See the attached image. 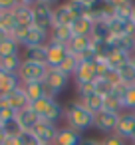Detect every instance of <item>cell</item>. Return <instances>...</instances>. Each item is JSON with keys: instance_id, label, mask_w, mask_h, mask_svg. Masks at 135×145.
I'll return each instance as SVG.
<instances>
[{"instance_id": "1", "label": "cell", "mask_w": 135, "mask_h": 145, "mask_svg": "<svg viewBox=\"0 0 135 145\" xmlns=\"http://www.w3.org/2000/svg\"><path fill=\"white\" fill-rule=\"evenodd\" d=\"M64 119H66L68 127H72V129L83 133V131H87L89 127H93L95 115H93L91 111H87L85 105H83L80 99H72V101L64 107Z\"/></svg>"}, {"instance_id": "2", "label": "cell", "mask_w": 135, "mask_h": 145, "mask_svg": "<svg viewBox=\"0 0 135 145\" xmlns=\"http://www.w3.org/2000/svg\"><path fill=\"white\" fill-rule=\"evenodd\" d=\"M54 8H56V4L52 2V0H36V2H32L34 26H38L40 30L52 34V30H54V22H52Z\"/></svg>"}, {"instance_id": "3", "label": "cell", "mask_w": 135, "mask_h": 145, "mask_svg": "<svg viewBox=\"0 0 135 145\" xmlns=\"http://www.w3.org/2000/svg\"><path fill=\"white\" fill-rule=\"evenodd\" d=\"M48 66L44 64H32V62H22L20 66V72H18V78L22 84H38V82H44L46 80V74H48Z\"/></svg>"}, {"instance_id": "4", "label": "cell", "mask_w": 135, "mask_h": 145, "mask_svg": "<svg viewBox=\"0 0 135 145\" xmlns=\"http://www.w3.org/2000/svg\"><path fill=\"white\" fill-rule=\"evenodd\" d=\"M115 135H119L125 141L135 139V113L133 111H123L117 119V127H115Z\"/></svg>"}, {"instance_id": "5", "label": "cell", "mask_w": 135, "mask_h": 145, "mask_svg": "<svg viewBox=\"0 0 135 145\" xmlns=\"http://www.w3.org/2000/svg\"><path fill=\"white\" fill-rule=\"evenodd\" d=\"M48 40H50V34L48 32H44V30H40L38 26H30V28H26V32H24V36H22V40H20V46L22 48H32V46H44V44H48Z\"/></svg>"}, {"instance_id": "6", "label": "cell", "mask_w": 135, "mask_h": 145, "mask_svg": "<svg viewBox=\"0 0 135 145\" xmlns=\"http://www.w3.org/2000/svg\"><path fill=\"white\" fill-rule=\"evenodd\" d=\"M46 48H48V62H46V66H48L50 70H56V68L70 56L68 46H62V44H56V42H48Z\"/></svg>"}, {"instance_id": "7", "label": "cell", "mask_w": 135, "mask_h": 145, "mask_svg": "<svg viewBox=\"0 0 135 145\" xmlns=\"http://www.w3.org/2000/svg\"><path fill=\"white\" fill-rule=\"evenodd\" d=\"M117 119H119V115L109 113V111H101V113L95 115V119H93V127H95L99 133H103V135H111V133H115Z\"/></svg>"}, {"instance_id": "8", "label": "cell", "mask_w": 135, "mask_h": 145, "mask_svg": "<svg viewBox=\"0 0 135 145\" xmlns=\"http://www.w3.org/2000/svg\"><path fill=\"white\" fill-rule=\"evenodd\" d=\"M14 20H16V26H20V28H30L34 24V12H32V2L30 0H24V2L16 4Z\"/></svg>"}, {"instance_id": "9", "label": "cell", "mask_w": 135, "mask_h": 145, "mask_svg": "<svg viewBox=\"0 0 135 145\" xmlns=\"http://www.w3.org/2000/svg\"><path fill=\"white\" fill-rule=\"evenodd\" d=\"M58 125H54V123H48V121H40L32 131H34V135L38 137V141H40V145H54V141H56V135H58Z\"/></svg>"}, {"instance_id": "10", "label": "cell", "mask_w": 135, "mask_h": 145, "mask_svg": "<svg viewBox=\"0 0 135 145\" xmlns=\"http://www.w3.org/2000/svg\"><path fill=\"white\" fill-rule=\"evenodd\" d=\"M22 62H32V64H44L48 62V48L44 46H32V48H22L20 52Z\"/></svg>"}, {"instance_id": "11", "label": "cell", "mask_w": 135, "mask_h": 145, "mask_svg": "<svg viewBox=\"0 0 135 145\" xmlns=\"http://www.w3.org/2000/svg\"><path fill=\"white\" fill-rule=\"evenodd\" d=\"M82 141H83L82 133L66 125V127H60L58 129V135H56L54 145H82Z\"/></svg>"}, {"instance_id": "12", "label": "cell", "mask_w": 135, "mask_h": 145, "mask_svg": "<svg viewBox=\"0 0 135 145\" xmlns=\"http://www.w3.org/2000/svg\"><path fill=\"white\" fill-rule=\"evenodd\" d=\"M74 20H76V16L72 14V10L68 8V4H56V8L52 12L54 28H58V26H72Z\"/></svg>"}, {"instance_id": "13", "label": "cell", "mask_w": 135, "mask_h": 145, "mask_svg": "<svg viewBox=\"0 0 135 145\" xmlns=\"http://www.w3.org/2000/svg\"><path fill=\"white\" fill-rule=\"evenodd\" d=\"M0 99H4L16 113L18 111H22L24 107H28L30 105V101H28V97L24 95V91H22V86L18 88V89H14V91H10V93H6V95H0Z\"/></svg>"}, {"instance_id": "14", "label": "cell", "mask_w": 135, "mask_h": 145, "mask_svg": "<svg viewBox=\"0 0 135 145\" xmlns=\"http://www.w3.org/2000/svg\"><path fill=\"white\" fill-rule=\"evenodd\" d=\"M97 80V74H95V66L93 64H85V62H80L76 74H74V82L76 86L78 84H93Z\"/></svg>"}, {"instance_id": "15", "label": "cell", "mask_w": 135, "mask_h": 145, "mask_svg": "<svg viewBox=\"0 0 135 145\" xmlns=\"http://www.w3.org/2000/svg\"><path fill=\"white\" fill-rule=\"evenodd\" d=\"M68 82H70V78H68V76H64L60 70H48L46 80H44V84H46L50 89H54L56 93H60V91L68 86Z\"/></svg>"}, {"instance_id": "16", "label": "cell", "mask_w": 135, "mask_h": 145, "mask_svg": "<svg viewBox=\"0 0 135 145\" xmlns=\"http://www.w3.org/2000/svg\"><path fill=\"white\" fill-rule=\"evenodd\" d=\"M16 119L20 121V125L24 127V131H32V129L42 121V119H40V115H38L30 105H28V107H24L22 111H18V113H16Z\"/></svg>"}, {"instance_id": "17", "label": "cell", "mask_w": 135, "mask_h": 145, "mask_svg": "<svg viewBox=\"0 0 135 145\" xmlns=\"http://www.w3.org/2000/svg\"><path fill=\"white\" fill-rule=\"evenodd\" d=\"M89 46H91V36H74L72 42H70V46H68V50H70L72 56L80 58Z\"/></svg>"}, {"instance_id": "18", "label": "cell", "mask_w": 135, "mask_h": 145, "mask_svg": "<svg viewBox=\"0 0 135 145\" xmlns=\"http://www.w3.org/2000/svg\"><path fill=\"white\" fill-rule=\"evenodd\" d=\"M72 38H74V34H72V28L70 26H58V28L52 30L48 42H56V44H62V46H70Z\"/></svg>"}, {"instance_id": "19", "label": "cell", "mask_w": 135, "mask_h": 145, "mask_svg": "<svg viewBox=\"0 0 135 145\" xmlns=\"http://www.w3.org/2000/svg\"><path fill=\"white\" fill-rule=\"evenodd\" d=\"M113 2V16L119 18V20H131V14H133V6L127 0H111Z\"/></svg>"}, {"instance_id": "20", "label": "cell", "mask_w": 135, "mask_h": 145, "mask_svg": "<svg viewBox=\"0 0 135 145\" xmlns=\"http://www.w3.org/2000/svg\"><path fill=\"white\" fill-rule=\"evenodd\" d=\"M74 36H91V28H93V20L83 16V18H76L74 24L70 26Z\"/></svg>"}, {"instance_id": "21", "label": "cell", "mask_w": 135, "mask_h": 145, "mask_svg": "<svg viewBox=\"0 0 135 145\" xmlns=\"http://www.w3.org/2000/svg\"><path fill=\"white\" fill-rule=\"evenodd\" d=\"M131 56H133V54L123 52V50H111L109 56H107V62H109V66H111L113 70H121L125 64L131 62Z\"/></svg>"}, {"instance_id": "22", "label": "cell", "mask_w": 135, "mask_h": 145, "mask_svg": "<svg viewBox=\"0 0 135 145\" xmlns=\"http://www.w3.org/2000/svg\"><path fill=\"white\" fill-rule=\"evenodd\" d=\"M78 99H80V101L85 105V109L91 111L93 115H97V113L103 111V97L97 95V93H89V95H85V97H78Z\"/></svg>"}, {"instance_id": "23", "label": "cell", "mask_w": 135, "mask_h": 145, "mask_svg": "<svg viewBox=\"0 0 135 145\" xmlns=\"http://www.w3.org/2000/svg\"><path fill=\"white\" fill-rule=\"evenodd\" d=\"M68 8L72 10V14L76 18H83L87 16L89 18V8H91V0H70V2H66Z\"/></svg>"}, {"instance_id": "24", "label": "cell", "mask_w": 135, "mask_h": 145, "mask_svg": "<svg viewBox=\"0 0 135 145\" xmlns=\"http://www.w3.org/2000/svg\"><path fill=\"white\" fill-rule=\"evenodd\" d=\"M22 52V46L14 40V38H4L2 42H0V60L2 58H8V56H16Z\"/></svg>"}, {"instance_id": "25", "label": "cell", "mask_w": 135, "mask_h": 145, "mask_svg": "<svg viewBox=\"0 0 135 145\" xmlns=\"http://www.w3.org/2000/svg\"><path fill=\"white\" fill-rule=\"evenodd\" d=\"M20 66H22V56L20 54L8 56V58L0 60V70H2L4 74H18L20 72Z\"/></svg>"}, {"instance_id": "26", "label": "cell", "mask_w": 135, "mask_h": 145, "mask_svg": "<svg viewBox=\"0 0 135 145\" xmlns=\"http://www.w3.org/2000/svg\"><path fill=\"white\" fill-rule=\"evenodd\" d=\"M62 117H64V105H62L58 99H54V101H52V105H50V109L44 113L42 121H48V123L58 125V121H60Z\"/></svg>"}, {"instance_id": "27", "label": "cell", "mask_w": 135, "mask_h": 145, "mask_svg": "<svg viewBox=\"0 0 135 145\" xmlns=\"http://www.w3.org/2000/svg\"><path fill=\"white\" fill-rule=\"evenodd\" d=\"M22 91L28 97V101L32 103L36 99L44 97V82H38V84H22Z\"/></svg>"}, {"instance_id": "28", "label": "cell", "mask_w": 135, "mask_h": 145, "mask_svg": "<svg viewBox=\"0 0 135 145\" xmlns=\"http://www.w3.org/2000/svg\"><path fill=\"white\" fill-rule=\"evenodd\" d=\"M109 38H111V32H109V28H107V22H105V20L93 22V28H91V40L109 42Z\"/></svg>"}, {"instance_id": "29", "label": "cell", "mask_w": 135, "mask_h": 145, "mask_svg": "<svg viewBox=\"0 0 135 145\" xmlns=\"http://www.w3.org/2000/svg\"><path fill=\"white\" fill-rule=\"evenodd\" d=\"M2 133H4V137H20L24 133V127L20 125V121L16 117H12L6 123H2Z\"/></svg>"}, {"instance_id": "30", "label": "cell", "mask_w": 135, "mask_h": 145, "mask_svg": "<svg viewBox=\"0 0 135 145\" xmlns=\"http://www.w3.org/2000/svg\"><path fill=\"white\" fill-rule=\"evenodd\" d=\"M78 66H80V60H78L76 56H72V54H70V56H68V58H66V60L56 68V70H60V72H62L64 76H68V78H70V76L74 78V74H76V70H78Z\"/></svg>"}, {"instance_id": "31", "label": "cell", "mask_w": 135, "mask_h": 145, "mask_svg": "<svg viewBox=\"0 0 135 145\" xmlns=\"http://www.w3.org/2000/svg\"><path fill=\"white\" fill-rule=\"evenodd\" d=\"M103 111L121 115V113H123V105H121V101H119L115 95H107V97H103Z\"/></svg>"}, {"instance_id": "32", "label": "cell", "mask_w": 135, "mask_h": 145, "mask_svg": "<svg viewBox=\"0 0 135 145\" xmlns=\"http://www.w3.org/2000/svg\"><path fill=\"white\" fill-rule=\"evenodd\" d=\"M113 88L115 86H111L107 80H103V78H97L95 82H93V91L97 93V95H101V97H107V95H111L113 93Z\"/></svg>"}, {"instance_id": "33", "label": "cell", "mask_w": 135, "mask_h": 145, "mask_svg": "<svg viewBox=\"0 0 135 145\" xmlns=\"http://www.w3.org/2000/svg\"><path fill=\"white\" fill-rule=\"evenodd\" d=\"M0 28L6 34H10L16 28V20H14V12H0Z\"/></svg>"}, {"instance_id": "34", "label": "cell", "mask_w": 135, "mask_h": 145, "mask_svg": "<svg viewBox=\"0 0 135 145\" xmlns=\"http://www.w3.org/2000/svg\"><path fill=\"white\" fill-rule=\"evenodd\" d=\"M119 78H121V82L123 84H127V86H131L133 84V80H135V66L129 62V64H125L121 70H119Z\"/></svg>"}, {"instance_id": "35", "label": "cell", "mask_w": 135, "mask_h": 145, "mask_svg": "<svg viewBox=\"0 0 135 145\" xmlns=\"http://www.w3.org/2000/svg\"><path fill=\"white\" fill-rule=\"evenodd\" d=\"M121 105L127 111H133L135 109V86H129L127 88V91H125V95L121 99Z\"/></svg>"}, {"instance_id": "36", "label": "cell", "mask_w": 135, "mask_h": 145, "mask_svg": "<svg viewBox=\"0 0 135 145\" xmlns=\"http://www.w3.org/2000/svg\"><path fill=\"white\" fill-rule=\"evenodd\" d=\"M12 117H16V111H14L4 99H0V125L6 123V121L12 119Z\"/></svg>"}, {"instance_id": "37", "label": "cell", "mask_w": 135, "mask_h": 145, "mask_svg": "<svg viewBox=\"0 0 135 145\" xmlns=\"http://www.w3.org/2000/svg\"><path fill=\"white\" fill-rule=\"evenodd\" d=\"M99 143H101V145H127V141H125V139H121V137H119V135H115V133L105 135Z\"/></svg>"}, {"instance_id": "38", "label": "cell", "mask_w": 135, "mask_h": 145, "mask_svg": "<svg viewBox=\"0 0 135 145\" xmlns=\"http://www.w3.org/2000/svg\"><path fill=\"white\" fill-rule=\"evenodd\" d=\"M103 80H107L111 86H119V84H123V82H121V78H119V70H113V68H109V70H107V74L103 76Z\"/></svg>"}, {"instance_id": "39", "label": "cell", "mask_w": 135, "mask_h": 145, "mask_svg": "<svg viewBox=\"0 0 135 145\" xmlns=\"http://www.w3.org/2000/svg\"><path fill=\"white\" fill-rule=\"evenodd\" d=\"M20 141H22V145H40L38 137L34 135V131H24L20 135Z\"/></svg>"}, {"instance_id": "40", "label": "cell", "mask_w": 135, "mask_h": 145, "mask_svg": "<svg viewBox=\"0 0 135 145\" xmlns=\"http://www.w3.org/2000/svg\"><path fill=\"white\" fill-rule=\"evenodd\" d=\"M16 4V0H0V12H14Z\"/></svg>"}, {"instance_id": "41", "label": "cell", "mask_w": 135, "mask_h": 145, "mask_svg": "<svg viewBox=\"0 0 135 145\" xmlns=\"http://www.w3.org/2000/svg\"><path fill=\"white\" fill-rule=\"evenodd\" d=\"M2 145H22V141H20V137H4Z\"/></svg>"}, {"instance_id": "42", "label": "cell", "mask_w": 135, "mask_h": 145, "mask_svg": "<svg viewBox=\"0 0 135 145\" xmlns=\"http://www.w3.org/2000/svg\"><path fill=\"white\" fill-rule=\"evenodd\" d=\"M82 145H101L99 141H95V139H83L82 141Z\"/></svg>"}, {"instance_id": "43", "label": "cell", "mask_w": 135, "mask_h": 145, "mask_svg": "<svg viewBox=\"0 0 135 145\" xmlns=\"http://www.w3.org/2000/svg\"><path fill=\"white\" fill-rule=\"evenodd\" d=\"M4 38H8V34H6V32H4V30H2V28H0V42H2V40H4Z\"/></svg>"}, {"instance_id": "44", "label": "cell", "mask_w": 135, "mask_h": 145, "mask_svg": "<svg viewBox=\"0 0 135 145\" xmlns=\"http://www.w3.org/2000/svg\"><path fill=\"white\" fill-rule=\"evenodd\" d=\"M131 22H133V26H135V6H133V14H131Z\"/></svg>"}, {"instance_id": "45", "label": "cell", "mask_w": 135, "mask_h": 145, "mask_svg": "<svg viewBox=\"0 0 135 145\" xmlns=\"http://www.w3.org/2000/svg\"><path fill=\"white\" fill-rule=\"evenodd\" d=\"M4 139V133H2V125H0V141Z\"/></svg>"}, {"instance_id": "46", "label": "cell", "mask_w": 135, "mask_h": 145, "mask_svg": "<svg viewBox=\"0 0 135 145\" xmlns=\"http://www.w3.org/2000/svg\"><path fill=\"white\" fill-rule=\"evenodd\" d=\"M131 64L135 66V52H133V56H131Z\"/></svg>"}, {"instance_id": "47", "label": "cell", "mask_w": 135, "mask_h": 145, "mask_svg": "<svg viewBox=\"0 0 135 145\" xmlns=\"http://www.w3.org/2000/svg\"><path fill=\"white\" fill-rule=\"evenodd\" d=\"M129 145H135V139H131V141H129Z\"/></svg>"}, {"instance_id": "48", "label": "cell", "mask_w": 135, "mask_h": 145, "mask_svg": "<svg viewBox=\"0 0 135 145\" xmlns=\"http://www.w3.org/2000/svg\"><path fill=\"white\" fill-rule=\"evenodd\" d=\"M131 86H135V80H133V84H131Z\"/></svg>"}, {"instance_id": "49", "label": "cell", "mask_w": 135, "mask_h": 145, "mask_svg": "<svg viewBox=\"0 0 135 145\" xmlns=\"http://www.w3.org/2000/svg\"><path fill=\"white\" fill-rule=\"evenodd\" d=\"M2 141H4V139H2ZM2 141H0V145H2Z\"/></svg>"}, {"instance_id": "50", "label": "cell", "mask_w": 135, "mask_h": 145, "mask_svg": "<svg viewBox=\"0 0 135 145\" xmlns=\"http://www.w3.org/2000/svg\"><path fill=\"white\" fill-rule=\"evenodd\" d=\"M133 113H135V109H133Z\"/></svg>"}]
</instances>
